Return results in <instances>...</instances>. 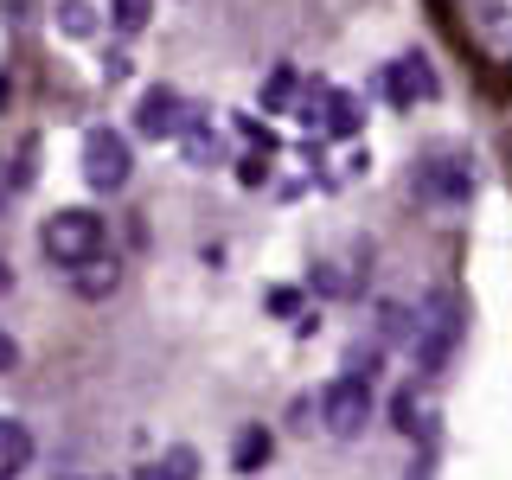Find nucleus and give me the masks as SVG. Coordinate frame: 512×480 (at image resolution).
Returning a JSON list of instances; mask_svg holds the SVG:
<instances>
[{
	"label": "nucleus",
	"mask_w": 512,
	"mask_h": 480,
	"mask_svg": "<svg viewBox=\"0 0 512 480\" xmlns=\"http://www.w3.org/2000/svg\"><path fill=\"white\" fill-rule=\"evenodd\" d=\"M39 250L58 276H77V269H90V263L109 256V224L96 218L90 205H64V212H52L39 224Z\"/></svg>",
	"instance_id": "obj_1"
},
{
	"label": "nucleus",
	"mask_w": 512,
	"mask_h": 480,
	"mask_svg": "<svg viewBox=\"0 0 512 480\" xmlns=\"http://www.w3.org/2000/svg\"><path fill=\"white\" fill-rule=\"evenodd\" d=\"M410 192L423 205L461 212V205H474V192H480V167H474L468 154H455V148H436V154H423L410 167Z\"/></svg>",
	"instance_id": "obj_2"
},
{
	"label": "nucleus",
	"mask_w": 512,
	"mask_h": 480,
	"mask_svg": "<svg viewBox=\"0 0 512 480\" xmlns=\"http://www.w3.org/2000/svg\"><path fill=\"white\" fill-rule=\"evenodd\" d=\"M448 20L461 13V45L487 64H512V0H442Z\"/></svg>",
	"instance_id": "obj_3"
},
{
	"label": "nucleus",
	"mask_w": 512,
	"mask_h": 480,
	"mask_svg": "<svg viewBox=\"0 0 512 480\" xmlns=\"http://www.w3.org/2000/svg\"><path fill=\"white\" fill-rule=\"evenodd\" d=\"M199 122H205V109H192L173 84H148V90H141V103H135V128H141V135H154V141H186Z\"/></svg>",
	"instance_id": "obj_4"
},
{
	"label": "nucleus",
	"mask_w": 512,
	"mask_h": 480,
	"mask_svg": "<svg viewBox=\"0 0 512 480\" xmlns=\"http://www.w3.org/2000/svg\"><path fill=\"white\" fill-rule=\"evenodd\" d=\"M320 416H327V436H340V442H352L365 423H372V378H352V372H340L320 391Z\"/></svg>",
	"instance_id": "obj_5"
},
{
	"label": "nucleus",
	"mask_w": 512,
	"mask_h": 480,
	"mask_svg": "<svg viewBox=\"0 0 512 480\" xmlns=\"http://www.w3.org/2000/svg\"><path fill=\"white\" fill-rule=\"evenodd\" d=\"M128 173H135L128 135H116V128H90L84 135V180H90V192H122Z\"/></svg>",
	"instance_id": "obj_6"
},
{
	"label": "nucleus",
	"mask_w": 512,
	"mask_h": 480,
	"mask_svg": "<svg viewBox=\"0 0 512 480\" xmlns=\"http://www.w3.org/2000/svg\"><path fill=\"white\" fill-rule=\"evenodd\" d=\"M378 90H384V103H391V109H416V103H429V96H436L442 84H436V71H429V58L404 52V58H391V64H384Z\"/></svg>",
	"instance_id": "obj_7"
},
{
	"label": "nucleus",
	"mask_w": 512,
	"mask_h": 480,
	"mask_svg": "<svg viewBox=\"0 0 512 480\" xmlns=\"http://www.w3.org/2000/svg\"><path fill=\"white\" fill-rule=\"evenodd\" d=\"M359 96H346V90H333V84H320V135H333V141H352L359 135Z\"/></svg>",
	"instance_id": "obj_8"
},
{
	"label": "nucleus",
	"mask_w": 512,
	"mask_h": 480,
	"mask_svg": "<svg viewBox=\"0 0 512 480\" xmlns=\"http://www.w3.org/2000/svg\"><path fill=\"white\" fill-rule=\"evenodd\" d=\"M269 455H276V436H269V423H250L244 436H237V448H231V468H237V474H256Z\"/></svg>",
	"instance_id": "obj_9"
},
{
	"label": "nucleus",
	"mask_w": 512,
	"mask_h": 480,
	"mask_svg": "<svg viewBox=\"0 0 512 480\" xmlns=\"http://www.w3.org/2000/svg\"><path fill=\"white\" fill-rule=\"evenodd\" d=\"M26 461H32V436H26V423L0 416V474H20Z\"/></svg>",
	"instance_id": "obj_10"
},
{
	"label": "nucleus",
	"mask_w": 512,
	"mask_h": 480,
	"mask_svg": "<svg viewBox=\"0 0 512 480\" xmlns=\"http://www.w3.org/2000/svg\"><path fill=\"white\" fill-rule=\"evenodd\" d=\"M180 148H186V160H192V167H218V154H224V141H218V128H212V116H205L199 128H192V135L180 141Z\"/></svg>",
	"instance_id": "obj_11"
},
{
	"label": "nucleus",
	"mask_w": 512,
	"mask_h": 480,
	"mask_svg": "<svg viewBox=\"0 0 512 480\" xmlns=\"http://www.w3.org/2000/svg\"><path fill=\"white\" fill-rule=\"evenodd\" d=\"M288 103H295V64H276V71L263 77V109H269V116H282Z\"/></svg>",
	"instance_id": "obj_12"
},
{
	"label": "nucleus",
	"mask_w": 512,
	"mask_h": 480,
	"mask_svg": "<svg viewBox=\"0 0 512 480\" xmlns=\"http://www.w3.org/2000/svg\"><path fill=\"white\" fill-rule=\"evenodd\" d=\"M109 20H116L122 39H135V32L154 20V0H109Z\"/></svg>",
	"instance_id": "obj_13"
},
{
	"label": "nucleus",
	"mask_w": 512,
	"mask_h": 480,
	"mask_svg": "<svg viewBox=\"0 0 512 480\" xmlns=\"http://www.w3.org/2000/svg\"><path fill=\"white\" fill-rule=\"evenodd\" d=\"M192 468H199V461H192V448H167V461L141 468L135 480H192Z\"/></svg>",
	"instance_id": "obj_14"
},
{
	"label": "nucleus",
	"mask_w": 512,
	"mask_h": 480,
	"mask_svg": "<svg viewBox=\"0 0 512 480\" xmlns=\"http://www.w3.org/2000/svg\"><path fill=\"white\" fill-rule=\"evenodd\" d=\"M71 288H77V295H109V288H116V263H109V256H103V263H90V269H77V276H71Z\"/></svg>",
	"instance_id": "obj_15"
},
{
	"label": "nucleus",
	"mask_w": 512,
	"mask_h": 480,
	"mask_svg": "<svg viewBox=\"0 0 512 480\" xmlns=\"http://www.w3.org/2000/svg\"><path fill=\"white\" fill-rule=\"evenodd\" d=\"M58 32H71V39H90V32H96L90 0H58Z\"/></svg>",
	"instance_id": "obj_16"
},
{
	"label": "nucleus",
	"mask_w": 512,
	"mask_h": 480,
	"mask_svg": "<svg viewBox=\"0 0 512 480\" xmlns=\"http://www.w3.org/2000/svg\"><path fill=\"white\" fill-rule=\"evenodd\" d=\"M263 308H269V314H282V320H288V314H301V288H269Z\"/></svg>",
	"instance_id": "obj_17"
},
{
	"label": "nucleus",
	"mask_w": 512,
	"mask_h": 480,
	"mask_svg": "<svg viewBox=\"0 0 512 480\" xmlns=\"http://www.w3.org/2000/svg\"><path fill=\"white\" fill-rule=\"evenodd\" d=\"M391 416H397V429H404V436H416V429H423V423H416V391H404V397H397V404H391Z\"/></svg>",
	"instance_id": "obj_18"
},
{
	"label": "nucleus",
	"mask_w": 512,
	"mask_h": 480,
	"mask_svg": "<svg viewBox=\"0 0 512 480\" xmlns=\"http://www.w3.org/2000/svg\"><path fill=\"white\" fill-rule=\"evenodd\" d=\"M237 180H244V186H263V154H250L244 167H237Z\"/></svg>",
	"instance_id": "obj_19"
},
{
	"label": "nucleus",
	"mask_w": 512,
	"mask_h": 480,
	"mask_svg": "<svg viewBox=\"0 0 512 480\" xmlns=\"http://www.w3.org/2000/svg\"><path fill=\"white\" fill-rule=\"evenodd\" d=\"M13 365H20V346H13L7 333H0V372H13Z\"/></svg>",
	"instance_id": "obj_20"
},
{
	"label": "nucleus",
	"mask_w": 512,
	"mask_h": 480,
	"mask_svg": "<svg viewBox=\"0 0 512 480\" xmlns=\"http://www.w3.org/2000/svg\"><path fill=\"white\" fill-rule=\"evenodd\" d=\"M0 288H13V269L7 263H0Z\"/></svg>",
	"instance_id": "obj_21"
},
{
	"label": "nucleus",
	"mask_w": 512,
	"mask_h": 480,
	"mask_svg": "<svg viewBox=\"0 0 512 480\" xmlns=\"http://www.w3.org/2000/svg\"><path fill=\"white\" fill-rule=\"evenodd\" d=\"M0 205H7V173H0Z\"/></svg>",
	"instance_id": "obj_22"
},
{
	"label": "nucleus",
	"mask_w": 512,
	"mask_h": 480,
	"mask_svg": "<svg viewBox=\"0 0 512 480\" xmlns=\"http://www.w3.org/2000/svg\"><path fill=\"white\" fill-rule=\"evenodd\" d=\"M7 7H26V0H7Z\"/></svg>",
	"instance_id": "obj_23"
}]
</instances>
